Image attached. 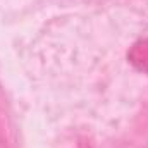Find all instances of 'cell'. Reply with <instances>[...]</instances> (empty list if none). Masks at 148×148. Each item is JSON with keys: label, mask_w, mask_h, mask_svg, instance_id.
Here are the masks:
<instances>
[{"label": "cell", "mask_w": 148, "mask_h": 148, "mask_svg": "<svg viewBox=\"0 0 148 148\" xmlns=\"http://www.w3.org/2000/svg\"><path fill=\"white\" fill-rule=\"evenodd\" d=\"M127 59L131 67L138 69L141 74H148V40L136 41L129 47Z\"/></svg>", "instance_id": "obj_1"}]
</instances>
